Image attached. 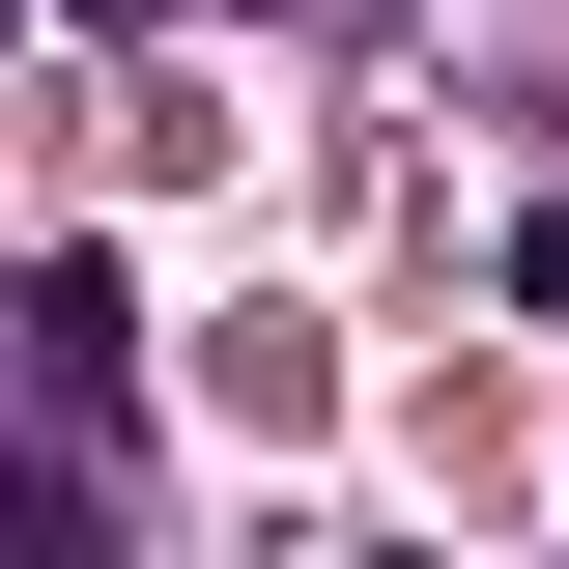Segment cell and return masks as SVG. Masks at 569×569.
Instances as JSON below:
<instances>
[{
    "instance_id": "obj_1",
    "label": "cell",
    "mask_w": 569,
    "mask_h": 569,
    "mask_svg": "<svg viewBox=\"0 0 569 569\" xmlns=\"http://www.w3.org/2000/svg\"><path fill=\"white\" fill-rule=\"evenodd\" d=\"M399 456H427V512H485V541L541 512V399H512V370H427V427H399Z\"/></svg>"
}]
</instances>
